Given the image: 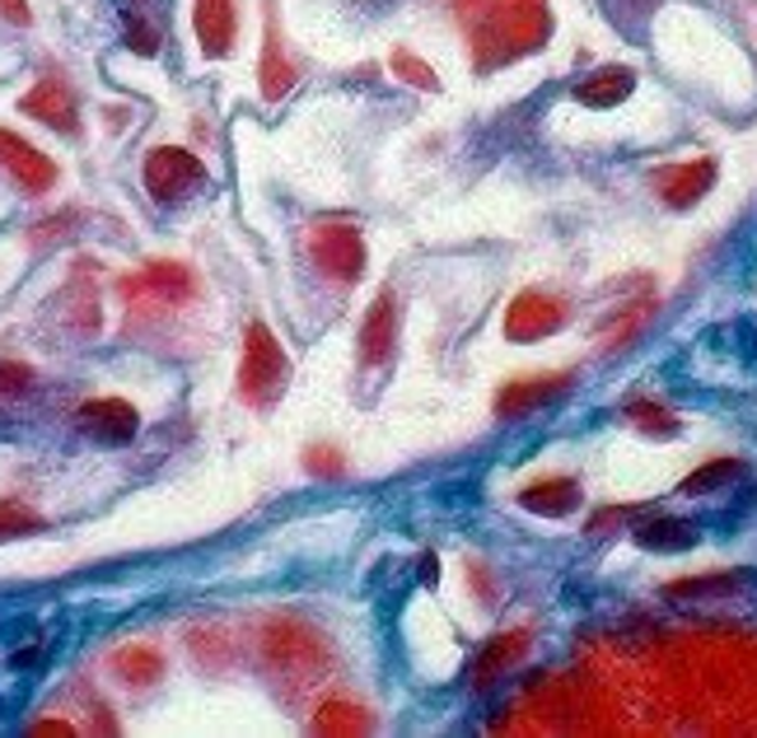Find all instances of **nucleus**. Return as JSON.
<instances>
[{"instance_id": "19", "label": "nucleus", "mask_w": 757, "mask_h": 738, "mask_svg": "<svg viewBox=\"0 0 757 738\" xmlns=\"http://www.w3.org/2000/svg\"><path fill=\"white\" fill-rule=\"evenodd\" d=\"M113 669L127 678L131 688H150V682L164 673V655L160 649H150V645H127V649H117L113 655Z\"/></svg>"}, {"instance_id": "3", "label": "nucleus", "mask_w": 757, "mask_h": 738, "mask_svg": "<svg viewBox=\"0 0 757 738\" xmlns=\"http://www.w3.org/2000/svg\"><path fill=\"white\" fill-rule=\"evenodd\" d=\"M202 183H206V169H202L197 154H187L179 146L150 150V160H146V187H150L154 201H179V197H187V192H197Z\"/></svg>"}, {"instance_id": "14", "label": "nucleus", "mask_w": 757, "mask_h": 738, "mask_svg": "<svg viewBox=\"0 0 757 738\" xmlns=\"http://www.w3.org/2000/svg\"><path fill=\"white\" fill-rule=\"evenodd\" d=\"M393 295H379L375 309H369V319L360 323V360L365 365H383L393 350Z\"/></svg>"}, {"instance_id": "2", "label": "nucleus", "mask_w": 757, "mask_h": 738, "mask_svg": "<svg viewBox=\"0 0 757 738\" xmlns=\"http://www.w3.org/2000/svg\"><path fill=\"white\" fill-rule=\"evenodd\" d=\"M309 257L332 280H356L365 272V239L356 224H313L309 230Z\"/></svg>"}, {"instance_id": "18", "label": "nucleus", "mask_w": 757, "mask_h": 738, "mask_svg": "<svg viewBox=\"0 0 757 738\" xmlns=\"http://www.w3.org/2000/svg\"><path fill=\"white\" fill-rule=\"evenodd\" d=\"M636 542L650 552H688L697 542V529L692 523H683V519H650L636 529Z\"/></svg>"}, {"instance_id": "16", "label": "nucleus", "mask_w": 757, "mask_h": 738, "mask_svg": "<svg viewBox=\"0 0 757 738\" xmlns=\"http://www.w3.org/2000/svg\"><path fill=\"white\" fill-rule=\"evenodd\" d=\"M295 84V66L286 61V51H280V33H276V10H267V47H262V94L272 103L286 99Z\"/></svg>"}, {"instance_id": "13", "label": "nucleus", "mask_w": 757, "mask_h": 738, "mask_svg": "<svg viewBox=\"0 0 757 738\" xmlns=\"http://www.w3.org/2000/svg\"><path fill=\"white\" fill-rule=\"evenodd\" d=\"M631 90H636V76H631L627 66H604V70H594L589 80L575 84V99L585 103V108H618Z\"/></svg>"}, {"instance_id": "27", "label": "nucleus", "mask_w": 757, "mask_h": 738, "mask_svg": "<svg viewBox=\"0 0 757 738\" xmlns=\"http://www.w3.org/2000/svg\"><path fill=\"white\" fill-rule=\"evenodd\" d=\"M309 472H342V459H332V449H309Z\"/></svg>"}, {"instance_id": "26", "label": "nucleus", "mask_w": 757, "mask_h": 738, "mask_svg": "<svg viewBox=\"0 0 757 738\" xmlns=\"http://www.w3.org/2000/svg\"><path fill=\"white\" fill-rule=\"evenodd\" d=\"M127 38H131V51H140V57H154V47H160L154 33L146 28V20H136V14L127 20Z\"/></svg>"}, {"instance_id": "10", "label": "nucleus", "mask_w": 757, "mask_h": 738, "mask_svg": "<svg viewBox=\"0 0 757 738\" xmlns=\"http://www.w3.org/2000/svg\"><path fill=\"white\" fill-rule=\"evenodd\" d=\"M20 113L38 117V122H47V127H57V131H76V99H70V90L61 80H38L20 99Z\"/></svg>"}, {"instance_id": "5", "label": "nucleus", "mask_w": 757, "mask_h": 738, "mask_svg": "<svg viewBox=\"0 0 757 738\" xmlns=\"http://www.w3.org/2000/svg\"><path fill=\"white\" fill-rule=\"evenodd\" d=\"M76 416H80V430L103 439V445H127V439L140 430L136 407L122 397H94V402H84Z\"/></svg>"}, {"instance_id": "24", "label": "nucleus", "mask_w": 757, "mask_h": 738, "mask_svg": "<svg viewBox=\"0 0 757 738\" xmlns=\"http://www.w3.org/2000/svg\"><path fill=\"white\" fill-rule=\"evenodd\" d=\"M631 426H641V430H650V435H674L678 420L668 416L664 407H655V402H636V407H631Z\"/></svg>"}, {"instance_id": "1", "label": "nucleus", "mask_w": 757, "mask_h": 738, "mask_svg": "<svg viewBox=\"0 0 757 738\" xmlns=\"http://www.w3.org/2000/svg\"><path fill=\"white\" fill-rule=\"evenodd\" d=\"M290 379V360L286 350L276 346L267 323H249L243 332V365H239V393L253 402V407H272Z\"/></svg>"}, {"instance_id": "6", "label": "nucleus", "mask_w": 757, "mask_h": 738, "mask_svg": "<svg viewBox=\"0 0 757 738\" xmlns=\"http://www.w3.org/2000/svg\"><path fill=\"white\" fill-rule=\"evenodd\" d=\"M267 659L276 664L280 673L305 678V673L319 669L323 645L313 641L309 631H299V626H272V631H267Z\"/></svg>"}, {"instance_id": "25", "label": "nucleus", "mask_w": 757, "mask_h": 738, "mask_svg": "<svg viewBox=\"0 0 757 738\" xmlns=\"http://www.w3.org/2000/svg\"><path fill=\"white\" fill-rule=\"evenodd\" d=\"M28 383H33V369L28 365H14V360L0 365V393H24Z\"/></svg>"}, {"instance_id": "29", "label": "nucleus", "mask_w": 757, "mask_h": 738, "mask_svg": "<svg viewBox=\"0 0 757 738\" xmlns=\"http://www.w3.org/2000/svg\"><path fill=\"white\" fill-rule=\"evenodd\" d=\"M33 734H70V725H61V719H43V725H33Z\"/></svg>"}, {"instance_id": "22", "label": "nucleus", "mask_w": 757, "mask_h": 738, "mask_svg": "<svg viewBox=\"0 0 757 738\" xmlns=\"http://www.w3.org/2000/svg\"><path fill=\"white\" fill-rule=\"evenodd\" d=\"M389 66H393V76L398 80H408V84H416V90H439V76H435V70L426 66V61H421V57H412V51L408 47H398L393 51V57H389Z\"/></svg>"}, {"instance_id": "9", "label": "nucleus", "mask_w": 757, "mask_h": 738, "mask_svg": "<svg viewBox=\"0 0 757 738\" xmlns=\"http://www.w3.org/2000/svg\"><path fill=\"white\" fill-rule=\"evenodd\" d=\"M192 24H197V43H202L206 57H230V47H234V0H197Z\"/></svg>"}, {"instance_id": "20", "label": "nucleus", "mask_w": 757, "mask_h": 738, "mask_svg": "<svg viewBox=\"0 0 757 738\" xmlns=\"http://www.w3.org/2000/svg\"><path fill=\"white\" fill-rule=\"evenodd\" d=\"M313 729H319V734H365L369 719H365L360 706H351V701H323Z\"/></svg>"}, {"instance_id": "17", "label": "nucleus", "mask_w": 757, "mask_h": 738, "mask_svg": "<svg viewBox=\"0 0 757 738\" xmlns=\"http://www.w3.org/2000/svg\"><path fill=\"white\" fill-rule=\"evenodd\" d=\"M528 649V636L524 631H505V636H496L486 649H482V659L472 664V678H478V688H486V682H496V673L501 669H509L519 655Z\"/></svg>"}, {"instance_id": "28", "label": "nucleus", "mask_w": 757, "mask_h": 738, "mask_svg": "<svg viewBox=\"0 0 757 738\" xmlns=\"http://www.w3.org/2000/svg\"><path fill=\"white\" fill-rule=\"evenodd\" d=\"M0 14H5V20H14V24H28V20H33L24 0H0Z\"/></svg>"}, {"instance_id": "21", "label": "nucleus", "mask_w": 757, "mask_h": 738, "mask_svg": "<svg viewBox=\"0 0 757 738\" xmlns=\"http://www.w3.org/2000/svg\"><path fill=\"white\" fill-rule=\"evenodd\" d=\"M738 468L734 459H720V463H707V468H697L688 482H683V496H707V491H715V486H725V482H734L738 477Z\"/></svg>"}, {"instance_id": "12", "label": "nucleus", "mask_w": 757, "mask_h": 738, "mask_svg": "<svg viewBox=\"0 0 757 738\" xmlns=\"http://www.w3.org/2000/svg\"><path fill=\"white\" fill-rule=\"evenodd\" d=\"M561 389H566V374H538V379H515V383H505L501 397H496V416H524V412H534L542 407L548 397H557Z\"/></svg>"}, {"instance_id": "11", "label": "nucleus", "mask_w": 757, "mask_h": 738, "mask_svg": "<svg viewBox=\"0 0 757 738\" xmlns=\"http://www.w3.org/2000/svg\"><path fill=\"white\" fill-rule=\"evenodd\" d=\"M711 183H715V164L711 160H692V164H674V169L655 173V187L664 192L668 206H692V201H701L711 192Z\"/></svg>"}, {"instance_id": "15", "label": "nucleus", "mask_w": 757, "mask_h": 738, "mask_svg": "<svg viewBox=\"0 0 757 738\" xmlns=\"http://www.w3.org/2000/svg\"><path fill=\"white\" fill-rule=\"evenodd\" d=\"M519 505L534 509V515H548V519H561L571 515L580 505V486L571 477H548V482H534L528 491H519Z\"/></svg>"}, {"instance_id": "4", "label": "nucleus", "mask_w": 757, "mask_h": 738, "mask_svg": "<svg viewBox=\"0 0 757 738\" xmlns=\"http://www.w3.org/2000/svg\"><path fill=\"white\" fill-rule=\"evenodd\" d=\"M566 323V304L557 300V295H542V290H524L515 304L505 309V337L509 342H538L557 332Z\"/></svg>"}, {"instance_id": "7", "label": "nucleus", "mask_w": 757, "mask_h": 738, "mask_svg": "<svg viewBox=\"0 0 757 738\" xmlns=\"http://www.w3.org/2000/svg\"><path fill=\"white\" fill-rule=\"evenodd\" d=\"M0 164L24 183V192H47L51 183H57V164L33 150L28 140H20L14 131H0Z\"/></svg>"}, {"instance_id": "8", "label": "nucleus", "mask_w": 757, "mask_h": 738, "mask_svg": "<svg viewBox=\"0 0 757 738\" xmlns=\"http://www.w3.org/2000/svg\"><path fill=\"white\" fill-rule=\"evenodd\" d=\"M127 290L131 295H154L160 304H187L192 295H197V280H192V272L179 267V262H150L136 280H127Z\"/></svg>"}, {"instance_id": "23", "label": "nucleus", "mask_w": 757, "mask_h": 738, "mask_svg": "<svg viewBox=\"0 0 757 738\" xmlns=\"http://www.w3.org/2000/svg\"><path fill=\"white\" fill-rule=\"evenodd\" d=\"M43 519L33 515V509L14 505V500H0V542L5 538H24V533H38Z\"/></svg>"}]
</instances>
